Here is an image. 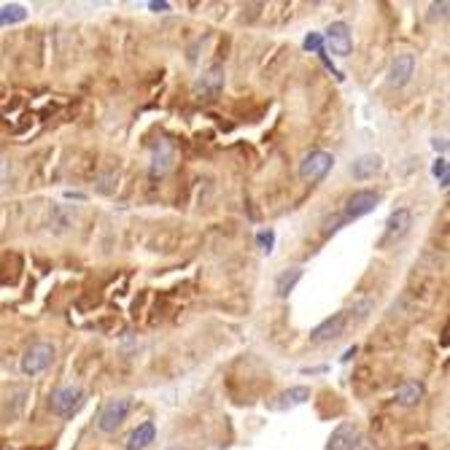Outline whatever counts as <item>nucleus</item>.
I'll list each match as a JSON object with an SVG mask.
<instances>
[{"mask_svg":"<svg viewBox=\"0 0 450 450\" xmlns=\"http://www.w3.org/2000/svg\"><path fill=\"white\" fill-rule=\"evenodd\" d=\"M148 8H151V11H167V8H170V3H157V0H151V3H148Z\"/></svg>","mask_w":450,"mask_h":450,"instance_id":"nucleus-24","label":"nucleus"},{"mask_svg":"<svg viewBox=\"0 0 450 450\" xmlns=\"http://www.w3.org/2000/svg\"><path fill=\"white\" fill-rule=\"evenodd\" d=\"M27 20V8L20 3H8V6H0V27H11V24H20Z\"/></svg>","mask_w":450,"mask_h":450,"instance_id":"nucleus-18","label":"nucleus"},{"mask_svg":"<svg viewBox=\"0 0 450 450\" xmlns=\"http://www.w3.org/2000/svg\"><path fill=\"white\" fill-rule=\"evenodd\" d=\"M431 173L440 178V184H442V186L450 184V173H448V162H445V160H437V162H434V167H431Z\"/></svg>","mask_w":450,"mask_h":450,"instance_id":"nucleus-21","label":"nucleus"},{"mask_svg":"<svg viewBox=\"0 0 450 450\" xmlns=\"http://www.w3.org/2000/svg\"><path fill=\"white\" fill-rule=\"evenodd\" d=\"M130 410H132V396H111V399H105L100 412H98V431L114 434L127 421Z\"/></svg>","mask_w":450,"mask_h":450,"instance_id":"nucleus-1","label":"nucleus"},{"mask_svg":"<svg viewBox=\"0 0 450 450\" xmlns=\"http://www.w3.org/2000/svg\"><path fill=\"white\" fill-rule=\"evenodd\" d=\"M378 203H380V194L375 189H359V192H353L348 200H346V222L362 219V216L372 213L378 208Z\"/></svg>","mask_w":450,"mask_h":450,"instance_id":"nucleus-6","label":"nucleus"},{"mask_svg":"<svg viewBox=\"0 0 450 450\" xmlns=\"http://www.w3.org/2000/svg\"><path fill=\"white\" fill-rule=\"evenodd\" d=\"M256 246H259V251H262V254H270V251H272V246H275V232H272V229L259 232V235H256Z\"/></svg>","mask_w":450,"mask_h":450,"instance_id":"nucleus-19","label":"nucleus"},{"mask_svg":"<svg viewBox=\"0 0 450 450\" xmlns=\"http://www.w3.org/2000/svg\"><path fill=\"white\" fill-rule=\"evenodd\" d=\"M281 402L275 405L278 410H286V408H300V405H305L307 399H310V389L307 386H291L286 389L281 396H278Z\"/></svg>","mask_w":450,"mask_h":450,"instance_id":"nucleus-17","label":"nucleus"},{"mask_svg":"<svg viewBox=\"0 0 450 450\" xmlns=\"http://www.w3.org/2000/svg\"><path fill=\"white\" fill-rule=\"evenodd\" d=\"M359 440H362L359 426L350 424V421H346V424H340L337 429L332 431V437H329V442H327V450H353Z\"/></svg>","mask_w":450,"mask_h":450,"instance_id":"nucleus-12","label":"nucleus"},{"mask_svg":"<svg viewBox=\"0 0 450 450\" xmlns=\"http://www.w3.org/2000/svg\"><path fill=\"white\" fill-rule=\"evenodd\" d=\"M334 167V154L329 151H310L300 162V178L307 184H318L327 178V173Z\"/></svg>","mask_w":450,"mask_h":450,"instance_id":"nucleus-4","label":"nucleus"},{"mask_svg":"<svg viewBox=\"0 0 450 450\" xmlns=\"http://www.w3.org/2000/svg\"><path fill=\"white\" fill-rule=\"evenodd\" d=\"M52 362H54V346L52 343H33L30 348L22 353L20 369L22 375L36 378V375H41L43 369L52 367Z\"/></svg>","mask_w":450,"mask_h":450,"instance_id":"nucleus-3","label":"nucleus"},{"mask_svg":"<svg viewBox=\"0 0 450 450\" xmlns=\"http://www.w3.org/2000/svg\"><path fill=\"white\" fill-rule=\"evenodd\" d=\"M448 8H450V3L448 0H442V3H431V20H437V17H448Z\"/></svg>","mask_w":450,"mask_h":450,"instance_id":"nucleus-22","label":"nucleus"},{"mask_svg":"<svg viewBox=\"0 0 450 450\" xmlns=\"http://www.w3.org/2000/svg\"><path fill=\"white\" fill-rule=\"evenodd\" d=\"M412 73H415V57L410 52L396 54V60L391 62V70H389V86H394V89L408 86Z\"/></svg>","mask_w":450,"mask_h":450,"instance_id":"nucleus-11","label":"nucleus"},{"mask_svg":"<svg viewBox=\"0 0 450 450\" xmlns=\"http://www.w3.org/2000/svg\"><path fill=\"white\" fill-rule=\"evenodd\" d=\"M380 170H383V160H380L378 154H364V157H359L356 162L350 164V176H353L356 181L375 178Z\"/></svg>","mask_w":450,"mask_h":450,"instance_id":"nucleus-14","label":"nucleus"},{"mask_svg":"<svg viewBox=\"0 0 450 450\" xmlns=\"http://www.w3.org/2000/svg\"><path fill=\"white\" fill-rule=\"evenodd\" d=\"M324 43L329 46V52L334 57H348L350 49H353V38H350V27L346 22H332L327 27V36Z\"/></svg>","mask_w":450,"mask_h":450,"instance_id":"nucleus-7","label":"nucleus"},{"mask_svg":"<svg viewBox=\"0 0 450 450\" xmlns=\"http://www.w3.org/2000/svg\"><path fill=\"white\" fill-rule=\"evenodd\" d=\"M154 440H157V426H154V421H146V424H141L138 429L127 437L124 450H148Z\"/></svg>","mask_w":450,"mask_h":450,"instance_id":"nucleus-15","label":"nucleus"},{"mask_svg":"<svg viewBox=\"0 0 450 450\" xmlns=\"http://www.w3.org/2000/svg\"><path fill=\"white\" fill-rule=\"evenodd\" d=\"M222 89H224V65H222V62H213V65L205 68L203 76L197 79V84H194V95H197L200 100H216V98L222 95Z\"/></svg>","mask_w":450,"mask_h":450,"instance_id":"nucleus-5","label":"nucleus"},{"mask_svg":"<svg viewBox=\"0 0 450 450\" xmlns=\"http://www.w3.org/2000/svg\"><path fill=\"white\" fill-rule=\"evenodd\" d=\"M84 402H86L84 389H79V386H60L49 396V410H52V415L68 421V418H73L84 408Z\"/></svg>","mask_w":450,"mask_h":450,"instance_id":"nucleus-2","label":"nucleus"},{"mask_svg":"<svg viewBox=\"0 0 450 450\" xmlns=\"http://www.w3.org/2000/svg\"><path fill=\"white\" fill-rule=\"evenodd\" d=\"M346 327H348V313H332L327 321H321L318 327L310 332V343H332V340H337L343 332H346Z\"/></svg>","mask_w":450,"mask_h":450,"instance_id":"nucleus-8","label":"nucleus"},{"mask_svg":"<svg viewBox=\"0 0 450 450\" xmlns=\"http://www.w3.org/2000/svg\"><path fill=\"white\" fill-rule=\"evenodd\" d=\"M300 281H302V267H288V270H284V272L278 275V281H275V294H278L281 300H286Z\"/></svg>","mask_w":450,"mask_h":450,"instance_id":"nucleus-16","label":"nucleus"},{"mask_svg":"<svg viewBox=\"0 0 450 450\" xmlns=\"http://www.w3.org/2000/svg\"><path fill=\"white\" fill-rule=\"evenodd\" d=\"M305 49L307 52H316V54H324L327 49H324V38L318 36V33H310L305 38Z\"/></svg>","mask_w":450,"mask_h":450,"instance_id":"nucleus-20","label":"nucleus"},{"mask_svg":"<svg viewBox=\"0 0 450 450\" xmlns=\"http://www.w3.org/2000/svg\"><path fill=\"white\" fill-rule=\"evenodd\" d=\"M410 226H412V213H410L408 208L394 210L389 219H386V232H383L380 246H389L394 240H402V238L410 232Z\"/></svg>","mask_w":450,"mask_h":450,"instance_id":"nucleus-10","label":"nucleus"},{"mask_svg":"<svg viewBox=\"0 0 450 450\" xmlns=\"http://www.w3.org/2000/svg\"><path fill=\"white\" fill-rule=\"evenodd\" d=\"M176 162V146L170 143V141H160V143H154L151 148V164H148V173H151V178H162L170 173V167Z\"/></svg>","mask_w":450,"mask_h":450,"instance_id":"nucleus-9","label":"nucleus"},{"mask_svg":"<svg viewBox=\"0 0 450 450\" xmlns=\"http://www.w3.org/2000/svg\"><path fill=\"white\" fill-rule=\"evenodd\" d=\"M424 399H426V386L418 383V380L402 383V386L396 389V394H394V402L402 405V408H418Z\"/></svg>","mask_w":450,"mask_h":450,"instance_id":"nucleus-13","label":"nucleus"},{"mask_svg":"<svg viewBox=\"0 0 450 450\" xmlns=\"http://www.w3.org/2000/svg\"><path fill=\"white\" fill-rule=\"evenodd\" d=\"M8 176H11V164H8V160L0 157V189L8 184Z\"/></svg>","mask_w":450,"mask_h":450,"instance_id":"nucleus-23","label":"nucleus"},{"mask_svg":"<svg viewBox=\"0 0 450 450\" xmlns=\"http://www.w3.org/2000/svg\"><path fill=\"white\" fill-rule=\"evenodd\" d=\"M434 148H437V151H445V141H442V138H437V141H434Z\"/></svg>","mask_w":450,"mask_h":450,"instance_id":"nucleus-25","label":"nucleus"}]
</instances>
